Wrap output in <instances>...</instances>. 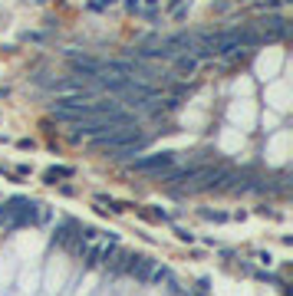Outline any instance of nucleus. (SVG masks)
Returning <instances> with one entry per match:
<instances>
[{
	"label": "nucleus",
	"instance_id": "f257e3e1",
	"mask_svg": "<svg viewBox=\"0 0 293 296\" xmlns=\"http://www.w3.org/2000/svg\"><path fill=\"white\" fill-rule=\"evenodd\" d=\"M89 145L93 148H112L119 155H135L138 148L149 145V135L138 132V125H115V129L102 132V135L89 138Z\"/></svg>",
	"mask_w": 293,
	"mask_h": 296
},
{
	"label": "nucleus",
	"instance_id": "20e7f679",
	"mask_svg": "<svg viewBox=\"0 0 293 296\" xmlns=\"http://www.w3.org/2000/svg\"><path fill=\"white\" fill-rule=\"evenodd\" d=\"M201 217L204 221H227V214H221V211H201Z\"/></svg>",
	"mask_w": 293,
	"mask_h": 296
},
{
	"label": "nucleus",
	"instance_id": "7ed1b4c3",
	"mask_svg": "<svg viewBox=\"0 0 293 296\" xmlns=\"http://www.w3.org/2000/svg\"><path fill=\"white\" fill-rule=\"evenodd\" d=\"M73 174H76L73 168H63V165H60V168H50L43 178H46V185H56V178H73Z\"/></svg>",
	"mask_w": 293,
	"mask_h": 296
},
{
	"label": "nucleus",
	"instance_id": "f03ea898",
	"mask_svg": "<svg viewBox=\"0 0 293 296\" xmlns=\"http://www.w3.org/2000/svg\"><path fill=\"white\" fill-rule=\"evenodd\" d=\"M175 165H178V155L175 152H162V155H145V158H135V161H132V171H138V174H158V178H165V174H168Z\"/></svg>",
	"mask_w": 293,
	"mask_h": 296
}]
</instances>
